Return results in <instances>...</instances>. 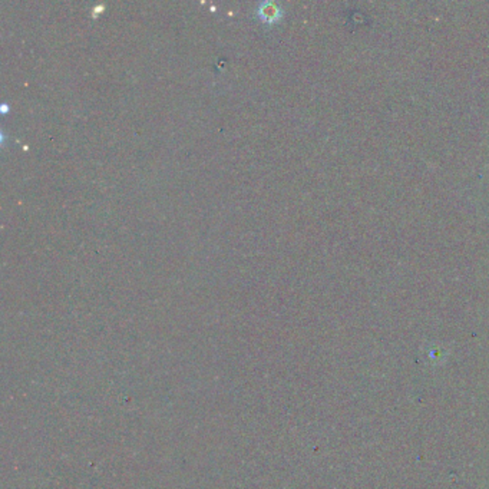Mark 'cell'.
I'll return each instance as SVG.
<instances>
[{"mask_svg":"<svg viewBox=\"0 0 489 489\" xmlns=\"http://www.w3.org/2000/svg\"><path fill=\"white\" fill-rule=\"evenodd\" d=\"M257 15L260 21L265 25H274L283 16L282 8L274 2H261L257 9Z\"/></svg>","mask_w":489,"mask_h":489,"instance_id":"obj_1","label":"cell"}]
</instances>
